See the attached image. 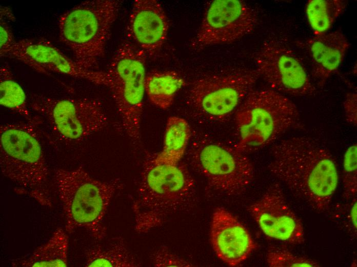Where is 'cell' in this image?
<instances>
[{
    "instance_id": "cell-24",
    "label": "cell",
    "mask_w": 357,
    "mask_h": 267,
    "mask_svg": "<svg viewBox=\"0 0 357 267\" xmlns=\"http://www.w3.org/2000/svg\"><path fill=\"white\" fill-rule=\"evenodd\" d=\"M343 197L356 198L357 193V144L354 143L346 150L343 160Z\"/></svg>"
},
{
    "instance_id": "cell-2",
    "label": "cell",
    "mask_w": 357,
    "mask_h": 267,
    "mask_svg": "<svg viewBox=\"0 0 357 267\" xmlns=\"http://www.w3.org/2000/svg\"><path fill=\"white\" fill-rule=\"evenodd\" d=\"M136 195L132 209L140 234L161 226L173 215L191 211L198 202L195 182L186 165L159 162L153 155L144 162Z\"/></svg>"
},
{
    "instance_id": "cell-1",
    "label": "cell",
    "mask_w": 357,
    "mask_h": 267,
    "mask_svg": "<svg viewBox=\"0 0 357 267\" xmlns=\"http://www.w3.org/2000/svg\"><path fill=\"white\" fill-rule=\"evenodd\" d=\"M268 169L296 198L319 212L330 206L338 184L335 160L318 140L305 136L283 139L270 149Z\"/></svg>"
},
{
    "instance_id": "cell-26",
    "label": "cell",
    "mask_w": 357,
    "mask_h": 267,
    "mask_svg": "<svg viewBox=\"0 0 357 267\" xmlns=\"http://www.w3.org/2000/svg\"><path fill=\"white\" fill-rule=\"evenodd\" d=\"M152 264L155 267L193 266L194 265L171 252L165 246H161L150 256Z\"/></svg>"
},
{
    "instance_id": "cell-4",
    "label": "cell",
    "mask_w": 357,
    "mask_h": 267,
    "mask_svg": "<svg viewBox=\"0 0 357 267\" xmlns=\"http://www.w3.org/2000/svg\"><path fill=\"white\" fill-rule=\"evenodd\" d=\"M54 180L66 232L72 234L83 228L94 240L104 239L107 235L104 217L112 199L124 187L121 180H97L81 166L71 170L56 169Z\"/></svg>"
},
{
    "instance_id": "cell-14",
    "label": "cell",
    "mask_w": 357,
    "mask_h": 267,
    "mask_svg": "<svg viewBox=\"0 0 357 267\" xmlns=\"http://www.w3.org/2000/svg\"><path fill=\"white\" fill-rule=\"evenodd\" d=\"M1 56L15 59L39 73H59L92 83L96 77V71L81 69L73 60L44 37L15 41Z\"/></svg>"
},
{
    "instance_id": "cell-12",
    "label": "cell",
    "mask_w": 357,
    "mask_h": 267,
    "mask_svg": "<svg viewBox=\"0 0 357 267\" xmlns=\"http://www.w3.org/2000/svg\"><path fill=\"white\" fill-rule=\"evenodd\" d=\"M255 11L239 0L211 2L193 43L197 47L232 43L252 32L257 23Z\"/></svg>"
},
{
    "instance_id": "cell-20",
    "label": "cell",
    "mask_w": 357,
    "mask_h": 267,
    "mask_svg": "<svg viewBox=\"0 0 357 267\" xmlns=\"http://www.w3.org/2000/svg\"><path fill=\"white\" fill-rule=\"evenodd\" d=\"M191 136L189 124L184 119L171 116L168 118L165 128L162 151L153 155L161 163L176 164L185 154Z\"/></svg>"
},
{
    "instance_id": "cell-10",
    "label": "cell",
    "mask_w": 357,
    "mask_h": 267,
    "mask_svg": "<svg viewBox=\"0 0 357 267\" xmlns=\"http://www.w3.org/2000/svg\"><path fill=\"white\" fill-rule=\"evenodd\" d=\"M30 107L63 139L75 141L104 128L108 118L101 103L90 99H57L35 94Z\"/></svg>"
},
{
    "instance_id": "cell-28",
    "label": "cell",
    "mask_w": 357,
    "mask_h": 267,
    "mask_svg": "<svg viewBox=\"0 0 357 267\" xmlns=\"http://www.w3.org/2000/svg\"><path fill=\"white\" fill-rule=\"evenodd\" d=\"M1 47L0 54H3L15 42L13 33L6 20L1 18Z\"/></svg>"
},
{
    "instance_id": "cell-7",
    "label": "cell",
    "mask_w": 357,
    "mask_h": 267,
    "mask_svg": "<svg viewBox=\"0 0 357 267\" xmlns=\"http://www.w3.org/2000/svg\"><path fill=\"white\" fill-rule=\"evenodd\" d=\"M189 165L204 178L210 191L236 196L243 194L254 178L250 159L234 147L197 135L186 152Z\"/></svg>"
},
{
    "instance_id": "cell-29",
    "label": "cell",
    "mask_w": 357,
    "mask_h": 267,
    "mask_svg": "<svg viewBox=\"0 0 357 267\" xmlns=\"http://www.w3.org/2000/svg\"><path fill=\"white\" fill-rule=\"evenodd\" d=\"M356 198L353 199V205L351 206L350 212V219L353 227L355 231L356 232V220H357V208H356Z\"/></svg>"
},
{
    "instance_id": "cell-22",
    "label": "cell",
    "mask_w": 357,
    "mask_h": 267,
    "mask_svg": "<svg viewBox=\"0 0 357 267\" xmlns=\"http://www.w3.org/2000/svg\"><path fill=\"white\" fill-rule=\"evenodd\" d=\"M25 93L14 79L9 65L5 63L0 68L1 105L23 116L27 122L41 123V119L32 116L27 107Z\"/></svg>"
},
{
    "instance_id": "cell-9",
    "label": "cell",
    "mask_w": 357,
    "mask_h": 267,
    "mask_svg": "<svg viewBox=\"0 0 357 267\" xmlns=\"http://www.w3.org/2000/svg\"><path fill=\"white\" fill-rule=\"evenodd\" d=\"M260 77L256 69L247 68L204 76L191 85L187 103L207 120L226 121L253 89Z\"/></svg>"
},
{
    "instance_id": "cell-17",
    "label": "cell",
    "mask_w": 357,
    "mask_h": 267,
    "mask_svg": "<svg viewBox=\"0 0 357 267\" xmlns=\"http://www.w3.org/2000/svg\"><path fill=\"white\" fill-rule=\"evenodd\" d=\"M296 44L308 55L311 75L319 87L337 70L350 45L340 30L314 35Z\"/></svg>"
},
{
    "instance_id": "cell-3",
    "label": "cell",
    "mask_w": 357,
    "mask_h": 267,
    "mask_svg": "<svg viewBox=\"0 0 357 267\" xmlns=\"http://www.w3.org/2000/svg\"><path fill=\"white\" fill-rule=\"evenodd\" d=\"M234 115V147L245 155L271 144L291 130L305 128L296 104L272 88L252 90Z\"/></svg>"
},
{
    "instance_id": "cell-6",
    "label": "cell",
    "mask_w": 357,
    "mask_h": 267,
    "mask_svg": "<svg viewBox=\"0 0 357 267\" xmlns=\"http://www.w3.org/2000/svg\"><path fill=\"white\" fill-rule=\"evenodd\" d=\"M122 1L89 0L63 12L58 20L60 40L81 69L98 70Z\"/></svg>"
},
{
    "instance_id": "cell-11",
    "label": "cell",
    "mask_w": 357,
    "mask_h": 267,
    "mask_svg": "<svg viewBox=\"0 0 357 267\" xmlns=\"http://www.w3.org/2000/svg\"><path fill=\"white\" fill-rule=\"evenodd\" d=\"M253 56L256 70L273 90L296 97L315 93L301 59L285 39L266 40Z\"/></svg>"
},
{
    "instance_id": "cell-13",
    "label": "cell",
    "mask_w": 357,
    "mask_h": 267,
    "mask_svg": "<svg viewBox=\"0 0 357 267\" xmlns=\"http://www.w3.org/2000/svg\"><path fill=\"white\" fill-rule=\"evenodd\" d=\"M248 210L268 237L293 245L304 242L302 223L289 206L279 183L271 184Z\"/></svg>"
},
{
    "instance_id": "cell-18",
    "label": "cell",
    "mask_w": 357,
    "mask_h": 267,
    "mask_svg": "<svg viewBox=\"0 0 357 267\" xmlns=\"http://www.w3.org/2000/svg\"><path fill=\"white\" fill-rule=\"evenodd\" d=\"M85 266L137 267L142 266L121 237L112 238L106 246L94 245L85 253Z\"/></svg>"
},
{
    "instance_id": "cell-27",
    "label": "cell",
    "mask_w": 357,
    "mask_h": 267,
    "mask_svg": "<svg viewBox=\"0 0 357 267\" xmlns=\"http://www.w3.org/2000/svg\"><path fill=\"white\" fill-rule=\"evenodd\" d=\"M343 108L347 122L356 127L357 125V94L356 91L347 93L343 103Z\"/></svg>"
},
{
    "instance_id": "cell-5",
    "label": "cell",
    "mask_w": 357,
    "mask_h": 267,
    "mask_svg": "<svg viewBox=\"0 0 357 267\" xmlns=\"http://www.w3.org/2000/svg\"><path fill=\"white\" fill-rule=\"evenodd\" d=\"M32 122L6 123L0 127V167L2 175L14 183L18 194L51 206L45 188L49 169L37 126Z\"/></svg>"
},
{
    "instance_id": "cell-8",
    "label": "cell",
    "mask_w": 357,
    "mask_h": 267,
    "mask_svg": "<svg viewBox=\"0 0 357 267\" xmlns=\"http://www.w3.org/2000/svg\"><path fill=\"white\" fill-rule=\"evenodd\" d=\"M146 58L134 44L123 41L105 71L103 85L111 91L124 130L134 142L141 139Z\"/></svg>"
},
{
    "instance_id": "cell-19",
    "label": "cell",
    "mask_w": 357,
    "mask_h": 267,
    "mask_svg": "<svg viewBox=\"0 0 357 267\" xmlns=\"http://www.w3.org/2000/svg\"><path fill=\"white\" fill-rule=\"evenodd\" d=\"M185 85L182 77L173 70H154L146 73L145 91L152 104L167 109L173 104L176 94Z\"/></svg>"
},
{
    "instance_id": "cell-25",
    "label": "cell",
    "mask_w": 357,
    "mask_h": 267,
    "mask_svg": "<svg viewBox=\"0 0 357 267\" xmlns=\"http://www.w3.org/2000/svg\"><path fill=\"white\" fill-rule=\"evenodd\" d=\"M266 260L270 267L320 266L316 261L293 254L287 250L271 247L268 251Z\"/></svg>"
},
{
    "instance_id": "cell-15",
    "label": "cell",
    "mask_w": 357,
    "mask_h": 267,
    "mask_svg": "<svg viewBox=\"0 0 357 267\" xmlns=\"http://www.w3.org/2000/svg\"><path fill=\"white\" fill-rule=\"evenodd\" d=\"M168 29V18L158 1H134L126 32L147 56H152L160 50L166 40Z\"/></svg>"
},
{
    "instance_id": "cell-23",
    "label": "cell",
    "mask_w": 357,
    "mask_h": 267,
    "mask_svg": "<svg viewBox=\"0 0 357 267\" xmlns=\"http://www.w3.org/2000/svg\"><path fill=\"white\" fill-rule=\"evenodd\" d=\"M347 2L344 0H309L305 12L315 35L326 33L345 11Z\"/></svg>"
},
{
    "instance_id": "cell-16",
    "label": "cell",
    "mask_w": 357,
    "mask_h": 267,
    "mask_svg": "<svg viewBox=\"0 0 357 267\" xmlns=\"http://www.w3.org/2000/svg\"><path fill=\"white\" fill-rule=\"evenodd\" d=\"M210 237L217 256L230 266L242 263L256 247L246 228L223 207L216 208L213 213Z\"/></svg>"
},
{
    "instance_id": "cell-21",
    "label": "cell",
    "mask_w": 357,
    "mask_h": 267,
    "mask_svg": "<svg viewBox=\"0 0 357 267\" xmlns=\"http://www.w3.org/2000/svg\"><path fill=\"white\" fill-rule=\"evenodd\" d=\"M68 233L65 229L58 227L46 243L14 266L19 264L18 266L23 267H66L68 263Z\"/></svg>"
}]
</instances>
